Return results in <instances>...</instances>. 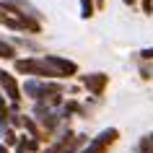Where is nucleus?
I'll return each mask as SVG.
<instances>
[{
	"instance_id": "f257e3e1",
	"label": "nucleus",
	"mask_w": 153,
	"mask_h": 153,
	"mask_svg": "<svg viewBox=\"0 0 153 153\" xmlns=\"http://www.w3.org/2000/svg\"><path fill=\"white\" fill-rule=\"evenodd\" d=\"M42 60H44V65H47L49 70L55 73V78H70V75L78 73V65L73 62V60L60 57V55H44Z\"/></svg>"
},
{
	"instance_id": "f03ea898",
	"label": "nucleus",
	"mask_w": 153,
	"mask_h": 153,
	"mask_svg": "<svg viewBox=\"0 0 153 153\" xmlns=\"http://www.w3.org/2000/svg\"><path fill=\"white\" fill-rule=\"evenodd\" d=\"M16 70L24 75H36V78H55V73L49 70L44 60L39 57H26V60H16Z\"/></svg>"
},
{
	"instance_id": "7ed1b4c3",
	"label": "nucleus",
	"mask_w": 153,
	"mask_h": 153,
	"mask_svg": "<svg viewBox=\"0 0 153 153\" xmlns=\"http://www.w3.org/2000/svg\"><path fill=\"white\" fill-rule=\"evenodd\" d=\"M117 137H120V130H117V127H106V130H101V132L91 140V145H88V148H83L81 153H106V148H109Z\"/></svg>"
},
{
	"instance_id": "20e7f679",
	"label": "nucleus",
	"mask_w": 153,
	"mask_h": 153,
	"mask_svg": "<svg viewBox=\"0 0 153 153\" xmlns=\"http://www.w3.org/2000/svg\"><path fill=\"white\" fill-rule=\"evenodd\" d=\"M0 86H3V91H5V96H8L10 101H13V104H18V101H21V88H18L16 78H13L10 73L0 70Z\"/></svg>"
},
{
	"instance_id": "39448f33",
	"label": "nucleus",
	"mask_w": 153,
	"mask_h": 153,
	"mask_svg": "<svg viewBox=\"0 0 153 153\" xmlns=\"http://www.w3.org/2000/svg\"><path fill=\"white\" fill-rule=\"evenodd\" d=\"M49 91H60V88H57V86H47V83H42V81H34V78L24 83V94H26V96H31V99H36V101L44 99Z\"/></svg>"
},
{
	"instance_id": "423d86ee",
	"label": "nucleus",
	"mask_w": 153,
	"mask_h": 153,
	"mask_svg": "<svg viewBox=\"0 0 153 153\" xmlns=\"http://www.w3.org/2000/svg\"><path fill=\"white\" fill-rule=\"evenodd\" d=\"M106 83H109V75H104V73H94V75H86V78H83V86H86L94 96H101V94H104Z\"/></svg>"
},
{
	"instance_id": "0eeeda50",
	"label": "nucleus",
	"mask_w": 153,
	"mask_h": 153,
	"mask_svg": "<svg viewBox=\"0 0 153 153\" xmlns=\"http://www.w3.org/2000/svg\"><path fill=\"white\" fill-rule=\"evenodd\" d=\"M21 125H24V127L29 130V132H31V137H34V140H44V137H42V130L36 127V125H34V120H31V117H24V120H21Z\"/></svg>"
},
{
	"instance_id": "6e6552de",
	"label": "nucleus",
	"mask_w": 153,
	"mask_h": 153,
	"mask_svg": "<svg viewBox=\"0 0 153 153\" xmlns=\"http://www.w3.org/2000/svg\"><path fill=\"white\" fill-rule=\"evenodd\" d=\"M137 153H153V132L140 137V143H137Z\"/></svg>"
},
{
	"instance_id": "1a4fd4ad",
	"label": "nucleus",
	"mask_w": 153,
	"mask_h": 153,
	"mask_svg": "<svg viewBox=\"0 0 153 153\" xmlns=\"http://www.w3.org/2000/svg\"><path fill=\"white\" fill-rule=\"evenodd\" d=\"M0 57H3V60H13V57H16V47L8 44L5 39H0Z\"/></svg>"
},
{
	"instance_id": "9d476101",
	"label": "nucleus",
	"mask_w": 153,
	"mask_h": 153,
	"mask_svg": "<svg viewBox=\"0 0 153 153\" xmlns=\"http://www.w3.org/2000/svg\"><path fill=\"white\" fill-rule=\"evenodd\" d=\"M8 127V109H5V101H3V96H0V132Z\"/></svg>"
},
{
	"instance_id": "9b49d317",
	"label": "nucleus",
	"mask_w": 153,
	"mask_h": 153,
	"mask_svg": "<svg viewBox=\"0 0 153 153\" xmlns=\"http://www.w3.org/2000/svg\"><path fill=\"white\" fill-rule=\"evenodd\" d=\"M81 16L83 18L94 16V3H91V0H81Z\"/></svg>"
},
{
	"instance_id": "f8f14e48",
	"label": "nucleus",
	"mask_w": 153,
	"mask_h": 153,
	"mask_svg": "<svg viewBox=\"0 0 153 153\" xmlns=\"http://www.w3.org/2000/svg\"><path fill=\"white\" fill-rule=\"evenodd\" d=\"M3 135H5V145H13V143H16V132L10 130V125L3 130Z\"/></svg>"
},
{
	"instance_id": "ddd939ff",
	"label": "nucleus",
	"mask_w": 153,
	"mask_h": 153,
	"mask_svg": "<svg viewBox=\"0 0 153 153\" xmlns=\"http://www.w3.org/2000/svg\"><path fill=\"white\" fill-rule=\"evenodd\" d=\"M8 21H10V16H5V13L0 10V24H3V26H8Z\"/></svg>"
},
{
	"instance_id": "4468645a",
	"label": "nucleus",
	"mask_w": 153,
	"mask_h": 153,
	"mask_svg": "<svg viewBox=\"0 0 153 153\" xmlns=\"http://www.w3.org/2000/svg\"><path fill=\"white\" fill-rule=\"evenodd\" d=\"M140 55H143L145 60H153V49H143V52H140Z\"/></svg>"
},
{
	"instance_id": "2eb2a0df",
	"label": "nucleus",
	"mask_w": 153,
	"mask_h": 153,
	"mask_svg": "<svg viewBox=\"0 0 153 153\" xmlns=\"http://www.w3.org/2000/svg\"><path fill=\"white\" fill-rule=\"evenodd\" d=\"M143 10L148 13V16H151V0H143Z\"/></svg>"
},
{
	"instance_id": "dca6fc26",
	"label": "nucleus",
	"mask_w": 153,
	"mask_h": 153,
	"mask_svg": "<svg viewBox=\"0 0 153 153\" xmlns=\"http://www.w3.org/2000/svg\"><path fill=\"white\" fill-rule=\"evenodd\" d=\"M122 3H125V5H135V0H122Z\"/></svg>"
},
{
	"instance_id": "f3484780",
	"label": "nucleus",
	"mask_w": 153,
	"mask_h": 153,
	"mask_svg": "<svg viewBox=\"0 0 153 153\" xmlns=\"http://www.w3.org/2000/svg\"><path fill=\"white\" fill-rule=\"evenodd\" d=\"M0 153H8V148H5V145H3V143H0Z\"/></svg>"
},
{
	"instance_id": "a211bd4d",
	"label": "nucleus",
	"mask_w": 153,
	"mask_h": 153,
	"mask_svg": "<svg viewBox=\"0 0 153 153\" xmlns=\"http://www.w3.org/2000/svg\"><path fill=\"white\" fill-rule=\"evenodd\" d=\"M151 13H153V0H151Z\"/></svg>"
}]
</instances>
